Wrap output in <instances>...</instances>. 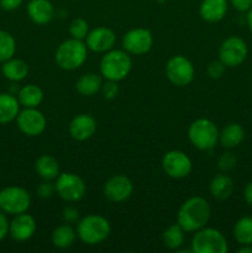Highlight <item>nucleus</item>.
Segmentation results:
<instances>
[{
	"label": "nucleus",
	"instance_id": "nucleus-14",
	"mask_svg": "<svg viewBox=\"0 0 252 253\" xmlns=\"http://www.w3.org/2000/svg\"><path fill=\"white\" fill-rule=\"evenodd\" d=\"M132 183L125 175H114L104 184V195L113 203H123L132 194Z\"/></svg>",
	"mask_w": 252,
	"mask_h": 253
},
{
	"label": "nucleus",
	"instance_id": "nucleus-21",
	"mask_svg": "<svg viewBox=\"0 0 252 253\" xmlns=\"http://www.w3.org/2000/svg\"><path fill=\"white\" fill-rule=\"evenodd\" d=\"M234 192V182L225 173L216 174L210 182V193L217 200H226Z\"/></svg>",
	"mask_w": 252,
	"mask_h": 253
},
{
	"label": "nucleus",
	"instance_id": "nucleus-27",
	"mask_svg": "<svg viewBox=\"0 0 252 253\" xmlns=\"http://www.w3.org/2000/svg\"><path fill=\"white\" fill-rule=\"evenodd\" d=\"M76 237L77 234L71 225H61L52 232V244L57 249L66 250L74 244Z\"/></svg>",
	"mask_w": 252,
	"mask_h": 253
},
{
	"label": "nucleus",
	"instance_id": "nucleus-37",
	"mask_svg": "<svg viewBox=\"0 0 252 253\" xmlns=\"http://www.w3.org/2000/svg\"><path fill=\"white\" fill-rule=\"evenodd\" d=\"M9 226H10V222L7 220L6 215H5L4 211L0 210V241L5 239L9 234Z\"/></svg>",
	"mask_w": 252,
	"mask_h": 253
},
{
	"label": "nucleus",
	"instance_id": "nucleus-24",
	"mask_svg": "<svg viewBox=\"0 0 252 253\" xmlns=\"http://www.w3.org/2000/svg\"><path fill=\"white\" fill-rule=\"evenodd\" d=\"M17 100L24 108H37L43 100V91L35 84H27L19 90Z\"/></svg>",
	"mask_w": 252,
	"mask_h": 253
},
{
	"label": "nucleus",
	"instance_id": "nucleus-42",
	"mask_svg": "<svg viewBox=\"0 0 252 253\" xmlns=\"http://www.w3.org/2000/svg\"><path fill=\"white\" fill-rule=\"evenodd\" d=\"M237 252L239 253H252L251 245H242V247Z\"/></svg>",
	"mask_w": 252,
	"mask_h": 253
},
{
	"label": "nucleus",
	"instance_id": "nucleus-31",
	"mask_svg": "<svg viewBox=\"0 0 252 253\" xmlns=\"http://www.w3.org/2000/svg\"><path fill=\"white\" fill-rule=\"evenodd\" d=\"M88 32H89L88 22H86L84 19H82V17H77V19H74L73 21L71 22V25H69V34H71L72 39L83 41V40L86 37V35H88Z\"/></svg>",
	"mask_w": 252,
	"mask_h": 253
},
{
	"label": "nucleus",
	"instance_id": "nucleus-3",
	"mask_svg": "<svg viewBox=\"0 0 252 253\" xmlns=\"http://www.w3.org/2000/svg\"><path fill=\"white\" fill-rule=\"evenodd\" d=\"M110 222L100 215H86L77 225L79 240L89 246L101 244L110 234Z\"/></svg>",
	"mask_w": 252,
	"mask_h": 253
},
{
	"label": "nucleus",
	"instance_id": "nucleus-41",
	"mask_svg": "<svg viewBox=\"0 0 252 253\" xmlns=\"http://www.w3.org/2000/svg\"><path fill=\"white\" fill-rule=\"evenodd\" d=\"M247 25H249L250 32L252 34V7L247 11Z\"/></svg>",
	"mask_w": 252,
	"mask_h": 253
},
{
	"label": "nucleus",
	"instance_id": "nucleus-39",
	"mask_svg": "<svg viewBox=\"0 0 252 253\" xmlns=\"http://www.w3.org/2000/svg\"><path fill=\"white\" fill-rule=\"evenodd\" d=\"M230 2L240 12H246L252 7V0H230Z\"/></svg>",
	"mask_w": 252,
	"mask_h": 253
},
{
	"label": "nucleus",
	"instance_id": "nucleus-16",
	"mask_svg": "<svg viewBox=\"0 0 252 253\" xmlns=\"http://www.w3.org/2000/svg\"><path fill=\"white\" fill-rule=\"evenodd\" d=\"M36 221L31 215L22 212L15 215L12 221L10 222L9 235L15 241L24 242L31 239L36 232Z\"/></svg>",
	"mask_w": 252,
	"mask_h": 253
},
{
	"label": "nucleus",
	"instance_id": "nucleus-40",
	"mask_svg": "<svg viewBox=\"0 0 252 253\" xmlns=\"http://www.w3.org/2000/svg\"><path fill=\"white\" fill-rule=\"evenodd\" d=\"M244 197H245V200H246L247 205L252 207V182L247 183V185L245 187Z\"/></svg>",
	"mask_w": 252,
	"mask_h": 253
},
{
	"label": "nucleus",
	"instance_id": "nucleus-7",
	"mask_svg": "<svg viewBox=\"0 0 252 253\" xmlns=\"http://www.w3.org/2000/svg\"><path fill=\"white\" fill-rule=\"evenodd\" d=\"M31 205V195L21 187H6L0 190V210L5 214L17 215L26 212Z\"/></svg>",
	"mask_w": 252,
	"mask_h": 253
},
{
	"label": "nucleus",
	"instance_id": "nucleus-17",
	"mask_svg": "<svg viewBox=\"0 0 252 253\" xmlns=\"http://www.w3.org/2000/svg\"><path fill=\"white\" fill-rule=\"evenodd\" d=\"M69 135L77 141L89 140L96 131V121L88 114L77 115L69 123Z\"/></svg>",
	"mask_w": 252,
	"mask_h": 253
},
{
	"label": "nucleus",
	"instance_id": "nucleus-8",
	"mask_svg": "<svg viewBox=\"0 0 252 253\" xmlns=\"http://www.w3.org/2000/svg\"><path fill=\"white\" fill-rule=\"evenodd\" d=\"M54 187H56V192L59 198L69 203L79 202L81 199H83L86 192V185L84 180L74 173L59 174L57 177Z\"/></svg>",
	"mask_w": 252,
	"mask_h": 253
},
{
	"label": "nucleus",
	"instance_id": "nucleus-13",
	"mask_svg": "<svg viewBox=\"0 0 252 253\" xmlns=\"http://www.w3.org/2000/svg\"><path fill=\"white\" fill-rule=\"evenodd\" d=\"M162 168L168 177L180 179L190 173L192 161L182 151H169L163 156Z\"/></svg>",
	"mask_w": 252,
	"mask_h": 253
},
{
	"label": "nucleus",
	"instance_id": "nucleus-6",
	"mask_svg": "<svg viewBox=\"0 0 252 253\" xmlns=\"http://www.w3.org/2000/svg\"><path fill=\"white\" fill-rule=\"evenodd\" d=\"M227 250L226 239L216 229L203 227L193 236L192 251L194 253H226Z\"/></svg>",
	"mask_w": 252,
	"mask_h": 253
},
{
	"label": "nucleus",
	"instance_id": "nucleus-36",
	"mask_svg": "<svg viewBox=\"0 0 252 253\" xmlns=\"http://www.w3.org/2000/svg\"><path fill=\"white\" fill-rule=\"evenodd\" d=\"M62 216H63V220L67 224H73V222L78 221V210L72 207H67L64 208Z\"/></svg>",
	"mask_w": 252,
	"mask_h": 253
},
{
	"label": "nucleus",
	"instance_id": "nucleus-18",
	"mask_svg": "<svg viewBox=\"0 0 252 253\" xmlns=\"http://www.w3.org/2000/svg\"><path fill=\"white\" fill-rule=\"evenodd\" d=\"M27 15L35 24H48L54 16L53 5L49 0H30L27 4Z\"/></svg>",
	"mask_w": 252,
	"mask_h": 253
},
{
	"label": "nucleus",
	"instance_id": "nucleus-1",
	"mask_svg": "<svg viewBox=\"0 0 252 253\" xmlns=\"http://www.w3.org/2000/svg\"><path fill=\"white\" fill-rule=\"evenodd\" d=\"M209 219V203L202 197H193L185 200L178 210L177 224L185 232H195L205 227Z\"/></svg>",
	"mask_w": 252,
	"mask_h": 253
},
{
	"label": "nucleus",
	"instance_id": "nucleus-38",
	"mask_svg": "<svg viewBox=\"0 0 252 253\" xmlns=\"http://www.w3.org/2000/svg\"><path fill=\"white\" fill-rule=\"evenodd\" d=\"M24 0H0V7L5 11H14L22 5Z\"/></svg>",
	"mask_w": 252,
	"mask_h": 253
},
{
	"label": "nucleus",
	"instance_id": "nucleus-19",
	"mask_svg": "<svg viewBox=\"0 0 252 253\" xmlns=\"http://www.w3.org/2000/svg\"><path fill=\"white\" fill-rule=\"evenodd\" d=\"M227 0H203L200 4V16L207 22H217L227 12Z\"/></svg>",
	"mask_w": 252,
	"mask_h": 253
},
{
	"label": "nucleus",
	"instance_id": "nucleus-28",
	"mask_svg": "<svg viewBox=\"0 0 252 253\" xmlns=\"http://www.w3.org/2000/svg\"><path fill=\"white\" fill-rule=\"evenodd\" d=\"M234 237L237 244L252 245V217L244 216L234 226Z\"/></svg>",
	"mask_w": 252,
	"mask_h": 253
},
{
	"label": "nucleus",
	"instance_id": "nucleus-22",
	"mask_svg": "<svg viewBox=\"0 0 252 253\" xmlns=\"http://www.w3.org/2000/svg\"><path fill=\"white\" fill-rule=\"evenodd\" d=\"M1 72L6 79L11 82L24 81L29 74V66L25 61L19 58H10L2 62Z\"/></svg>",
	"mask_w": 252,
	"mask_h": 253
},
{
	"label": "nucleus",
	"instance_id": "nucleus-5",
	"mask_svg": "<svg viewBox=\"0 0 252 253\" xmlns=\"http://www.w3.org/2000/svg\"><path fill=\"white\" fill-rule=\"evenodd\" d=\"M219 130L209 119H197L188 128V137L192 145L200 151H209L219 141Z\"/></svg>",
	"mask_w": 252,
	"mask_h": 253
},
{
	"label": "nucleus",
	"instance_id": "nucleus-23",
	"mask_svg": "<svg viewBox=\"0 0 252 253\" xmlns=\"http://www.w3.org/2000/svg\"><path fill=\"white\" fill-rule=\"evenodd\" d=\"M245 130L240 124L231 123L219 133V141L225 148H235L244 141Z\"/></svg>",
	"mask_w": 252,
	"mask_h": 253
},
{
	"label": "nucleus",
	"instance_id": "nucleus-30",
	"mask_svg": "<svg viewBox=\"0 0 252 253\" xmlns=\"http://www.w3.org/2000/svg\"><path fill=\"white\" fill-rule=\"evenodd\" d=\"M16 51V42L11 34L0 30V62H5L12 58Z\"/></svg>",
	"mask_w": 252,
	"mask_h": 253
},
{
	"label": "nucleus",
	"instance_id": "nucleus-9",
	"mask_svg": "<svg viewBox=\"0 0 252 253\" xmlns=\"http://www.w3.org/2000/svg\"><path fill=\"white\" fill-rule=\"evenodd\" d=\"M194 73L192 62L180 54L172 57L166 66V76L168 81L175 86H185L192 83Z\"/></svg>",
	"mask_w": 252,
	"mask_h": 253
},
{
	"label": "nucleus",
	"instance_id": "nucleus-25",
	"mask_svg": "<svg viewBox=\"0 0 252 253\" xmlns=\"http://www.w3.org/2000/svg\"><path fill=\"white\" fill-rule=\"evenodd\" d=\"M35 169L37 174L46 180L54 179L59 175V165L54 157L49 155H43L37 158L35 163Z\"/></svg>",
	"mask_w": 252,
	"mask_h": 253
},
{
	"label": "nucleus",
	"instance_id": "nucleus-10",
	"mask_svg": "<svg viewBox=\"0 0 252 253\" xmlns=\"http://www.w3.org/2000/svg\"><path fill=\"white\" fill-rule=\"evenodd\" d=\"M249 48L241 37L231 36L225 40L219 48V59L226 67L234 68L244 63L246 59Z\"/></svg>",
	"mask_w": 252,
	"mask_h": 253
},
{
	"label": "nucleus",
	"instance_id": "nucleus-12",
	"mask_svg": "<svg viewBox=\"0 0 252 253\" xmlns=\"http://www.w3.org/2000/svg\"><path fill=\"white\" fill-rule=\"evenodd\" d=\"M153 36L147 29H132L123 37V47L128 54L141 56L152 48Z\"/></svg>",
	"mask_w": 252,
	"mask_h": 253
},
{
	"label": "nucleus",
	"instance_id": "nucleus-35",
	"mask_svg": "<svg viewBox=\"0 0 252 253\" xmlns=\"http://www.w3.org/2000/svg\"><path fill=\"white\" fill-rule=\"evenodd\" d=\"M54 192H56V187L52 185L51 183H42L37 188V194H39L40 198H43V199L51 198Z\"/></svg>",
	"mask_w": 252,
	"mask_h": 253
},
{
	"label": "nucleus",
	"instance_id": "nucleus-15",
	"mask_svg": "<svg viewBox=\"0 0 252 253\" xmlns=\"http://www.w3.org/2000/svg\"><path fill=\"white\" fill-rule=\"evenodd\" d=\"M116 42V35L109 27H95L88 32L85 37V44L89 49L98 53H105L114 48Z\"/></svg>",
	"mask_w": 252,
	"mask_h": 253
},
{
	"label": "nucleus",
	"instance_id": "nucleus-33",
	"mask_svg": "<svg viewBox=\"0 0 252 253\" xmlns=\"http://www.w3.org/2000/svg\"><path fill=\"white\" fill-rule=\"evenodd\" d=\"M118 82L114 81H108L106 83H104L101 85V94H103L104 99L106 100H111V99L115 98L119 93V86H118Z\"/></svg>",
	"mask_w": 252,
	"mask_h": 253
},
{
	"label": "nucleus",
	"instance_id": "nucleus-34",
	"mask_svg": "<svg viewBox=\"0 0 252 253\" xmlns=\"http://www.w3.org/2000/svg\"><path fill=\"white\" fill-rule=\"evenodd\" d=\"M225 68H226V66L220 59L219 61H214L211 63H209V66H208V74H209L210 78L219 79L224 74Z\"/></svg>",
	"mask_w": 252,
	"mask_h": 253
},
{
	"label": "nucleus",
	"instance_id": "nucleus-2",
	"mask_svg": "<svg viewBox=\"0 0 252 253\" xmlns=\"http://www.w3.org/2000/svg\"><path fill=\"white\" fill-rule=\"evenodd\" d=\"M132 61L125 49H110L100 61V73L106 81L120 82L128 76Z\"/></svg>",
	"mask_w": 252,
	"mask_h": 253
},
{
	"label": "nucleus",
	"instance_id": "nucleus-20",
	"mask_svg": "<svg viewBox=\"0 0 252 253\" xmlns=\"http://www.w3.org/2000/svg\"><path fill=\"white\" fill-rule=\"evenodd\" d=\"M20 111V103L16 96L10 93H0V125L11 123Z\"/></svg>",
	"mask_w": 252,
	"mask_h": 253
},
{
	"label": "nucleus",
	"instance_id": "nucleus-32",
	"mask_svg": "<svg viewBox=\"0 0 252 253\" xmlns=\"http://www.w3.org/2000/svg\"><path fill=\"white\" fill-rule=\"evenodd\" d=\"M237 157L232 152H224L217 158V168L222 173H227L236 167Z\"/></svg>",
	"mask_w": 252,
	"mask_h": 253
},
{
	"label": "nucleus",
	"instance_id": "nucleus-26",
	"mask_svg": "<svg viewBox=\"0 0 252 253\" xmlns=\"http://www.w3.org/2000/svg\"><path fill=\"white\" fill-rule=\"evenodd\" d=\"M103 82L101 78L95 73H85L77 81L76 89L81 95L93 96L98 91H100Z\"/></svg>",
	"mask_w": 252,
	"mask_h": 253
},
{
	"label": "nucleus",
	"instance_id": "nucleus-4",
	"mask_svg": "<svg viewBox=\"0 0 252 253\" xmlns=\"http://www.w3.org/2000/svg\"><path fill=\"white\" fill-rule=\"evenodd\" d=\"M86 44L81 40L71 39L62 42L56 51V62L62 69L74 71L86 61Z\"/></svg>",
	"mask_w": 252,
	"mask_h": 253
},
{
	"label": "nucleus",
	"instance_id": "nucleus-29",
	"mask_svg": "<svg viewBox=\"0 0 252 253\" xmlns=\"http://www.w3.org/2000/svg\"><path fill=\"white\" fill-rule=\"evenodd\" d=\"M184 230L179 224H173L165 230L162 235L163 244L169 250H178L184 242Z\"/></svg>",
	"mask_w": 252,
	"mask_h": 253
},
{
	"label": "nucleus",
	"instance_id": "nucleus-11",
	"mask_svg": "<svg viewBox=\"0 0 252 253\" xmlns=\"http://www.w3.org/2000/svg\"><path fill=\"white\" fill-rule=\"evenodd\" d=\"M15 120L19 130L24 135L31 137L41 135L47 125L46 118L41 111L37 110V108H25L24 110L19 111Z\"/></svg>",
	"mask_w": 252,
	"mask_h": 253
}]
</instances>
